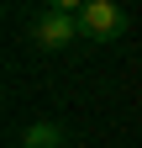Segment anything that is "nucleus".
<instances>
[{
  "instance_id": "f257e3e1",
  "label": "nucleus",
  "mask_w": 142,
  "mask_h": 148,
  "mask_svg": "<svg viewBox=\"0 0 142 148\" xmlns=\"http://www.w3.org/2000/svg\"><path fill=\"white\" fill-rule=\"evenodd\" d=\"M26 37L37 48H47V53H58V48H68L79 37V16H68V11H53V5H42V11H32V21H26Z\"/></svg>"
},
{
  "instance_id": "f03ea898",
  "label": "nucleus",
  "mask_w": 142,
  "mask_h": 148,
  "mask_svg": "<svg viewBox=\"0 0 142 148\" xmlns=\"http://www.w3.org/2000/svg\"><path fill=\"white\" fill-rule=\"evenodd\" d=\"M121 32H126V11L116 0H90L79 11V37H90V42H116Z\"/></svg>"
},
{
  "instance_id": "7ed1b4c3",
  "label": "nucleus",
  "mask_w": 142,
  "mask_h": 148,
  "mask_svg": "<svg viewBox=\"0 0 142 148\" xmlns=\"http://www.w3.org/2000/svg\"><path fill=\"white\" fill-rule=\"evenodd\" d=\"M16 148H63V127L58 122H32Z\"/></svg>"
},
{
  "instance_id": "20e7f679",
  "label": "nucleus",
  "mask_w": 142,
  "mask_h": 148,
  "mask_svg": "<svg viewBox=\"0 0 142 148\" xmlns=\"http://www.w3.org/2000/svg\"><path fill=\"white\" fill-rule=\"evenodd\" d=\"M47 5H53V11H68V16H79L84 5H90V0H47Z\"/></svg>"
}]
</instances>
